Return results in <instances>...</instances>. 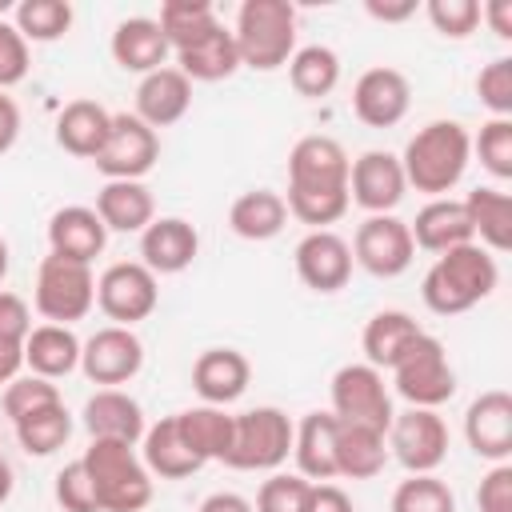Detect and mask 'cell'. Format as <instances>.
Segmentation results:
<instances>
[{
  "label": "cell",
  "mask_w": 512,
  "mask_h": 512,
  "mask_svg": "<svg viewBox=\"0 0 512 512\" xmlns=\"http://www.w3.org/2000/svg\"><path fill=\"white\" fill-rule=\"evenodd\" d=\"M108 48H112V60L124 72H140V76L164 68V60L172 52L164 32H160V24H156V16H128V20H120Z\"/></svg>",
  "instance_id": "cell-24"
},
{
  "label": "cell",
  "mask_w": 512,
  "mask_h": 512,
  "mask_svg": "<svg viewBox=\"0 0 512 512\" xmlns=\"http://www.w3.org/2000/svg\"><path fill=\"white\" fill-rule=\"evenodd\" d=\"M288 80L300 96L320 100L340 84V56L328 44H304L288 60Z\"/></svg>",
  "instance_id": "cell-37"
},
{
  "label": "cell",
  "mask_w": 512,
  "mask_h": 512,
  "mask_svg": "<svg viewBox=\"0 0 512 512\" xmlns=\"http://www.w3.org/2000/svg\"><path fill=\"white\" fill-rule=\"evenodd\" d=\"M144 448H140V460H144V468L152 472V476H160V480H184V476H192V472H200L204 468V460L180 440V428H176V416H164V420H156L152 428H144Z\"/></svg>",
  "instance_id": "cell-31"
},
{
  "label": "cell",
  "mask_w": 512,
  "mask_h": 512,
  "mask_svg": "<svg viewBox=\"0 0 512 512\" xmlns=\"http://www.w3.org/2000/svg\"><path fill=\"white\" fill-rule=\"evenodd\" d=\"M32 332V312L24 304V296L16 292H0V344H20Z\"/></svg>",
  "instance_id": "cell-50"
},
{
  "label": "cell",
  "mask_w": 512,
  "mask_h": 512,
  "mask_svg": "<svg viewBox=\"0 0 512 512\" xmlns=\"http://www.w3.org/2000/svg\"><path fill=\"white\" fill-rule=\"evenodd\" d=\"M12 24L28 44H52L72 28L68 0H20L12 8Z\"/></svg>",
  "instance_id": "cell-39"
},
{
  "label": "cell",
  "mask_w": 512,
  "mask_h": 512,
  "mask_svg": "<svg viewBox=\"0 0 512 512\" xmlns=\"http://www.w3.org/2000/svg\"><path fill=\"white\" fill-rule=\"evenodd\" d=\"M424 12L432 20V28L440 36H448V40H464L480 24V4L476 0H428Z\"/></svg>",
  "instance_id": "cell-46"
},
{
  "label": "cell",
  "mask_w": 512,
  "mask_h": 512,
  "mask_svg": "<svg viewBox=\"0 0 512 512\" xmlns=\"http://www.w3.org/2000/svg\"><path fill=\"white\" fill-rule=\"evenodd\" d=\"M156 24H160L168 48L176 52V48L192 44L196 36H204V32H208L212 24H220V20H216V8H212L208 0H164Z\"/></svg>",
  "instance_id": "cell-40"
},
{
  "label": "cell",
  "mask_w": 512,
  "mask_h": 512,
  "mask_svg": "<svg viewBox=\"0 0 512 512\" xmlns=\"http://www.w3.org/2000/svg\"><path fill=\"white\" fill-rule=\"evenodd\" d=\"M392 512H456V496L436 472H416L396 484Z\"/></svg>",
  "instance_id": "cell-41"
},
{
  "label": "cell",
  "mask_w": 512,
  "mask_h": 512,
  "mask_svg": "<svg viewBox=\"0 0 512 512\" xmlns=\"http://www.w3.org/2000/svg\"><path fill=\"white\" fill-rule=\"evenodd\" d=\"M468 224H472V240L480 248H488L492 256L512 248V196L500 188H472L464 200Z\"/></svg>",
  "instance_id": "cell-32"
},
{
  "label": "cell",
  "mask_w": 512,
  "mask_h": 512,
  "mask_svg": "<svg viewBox=\"0 0 512 512\" xmlns=\"http://www.w3.org/2000/svg\"><path fill=\"white\" fill-rule=\"evenodd\" d=\"M12 496V468H8V460L0 456V504Z\"/></svg>",
  "instance_id": "cell-57"
},
{
  "label": "cell",
  "mask_w": 512,
  "mask_h": 512,
  "mask_svg": "<svg viewBox=\"0 0 512 512\" xmlns=\"http://www.w3.org/2000/svg\"><path fill=\"white\" fill-rule=\"evenodd\" d=\"M100 512H140L152 500V472L136 456V444L92 440L80 456Z\"/></svg>",
  "instance_id": "cell-4"
},
{
  "label": "cell",
  "mask_w": 512,
  "mask_h": 512,
  "mask_svg": "<svg viewBox=\"0 0 512 512\" xmlns=\"http://www.w3.org/2000/svg\"><path fill=\"white\" fill-rule=\"evenodd\" d=\"M104 244H108V228L96 216V208L68 204V208L52 212V220H48V252L52 256L92 264L104 252Z\"/></svg>",
  "instance_id": "cell-21"
},
{
  "label": "cell",
  "mask_w": 512,
  "mask_h": 512,
  "mask_svg": "<svg viewBox=\"0 0 512 512\" xmlns=\"http://www.w3.org/2000/svg\"><path fill=\"white\" fill-rule=\"evenodd\" d=\"M464 440L480 460L504 464L512 456V396L504 388H488L468 404Z\"/></svg>",
  "instance_id": "cell-17"
},
{
  "label": "cell",
  "mask_w": 512,
  "mask_h": 512,
  "mask_svg": "<svg viewBox=\"0 0 512 512\" xmlns=\"http://www.w3.org/2000/svg\"><path fill=\"white\" fill-rule=\"evenodd\" d=\"M140 368H144V344L132 328L108 324V328H96L80 344V372L92 384L116 388V384H128Z\"/></svg>",
  "instance_id": "cell-14"
},
{
  "label": "cell",
  "mask_w": 512,
  "mask_h": 512,
  "mask_svg": "<svg viewBox=\"0 0 512 512\" xmlns=\"http://www.w3.org/2000/svg\"><path fill=\"white\" fill-rule=\"evenodd\" d=\"M476 508L480 512H512V464H492L476 488Z\"/></svg>",
  "instance_id": "cell-49"
},
{
  "label": "cell",
  "mask_w": 512,
  "mask_h": 512,
  "mask_svg": "<svg viewBox=\"0 0 512 512\" xmlns=\"http://www.w3.org/2000/svg\"><path fill=\"white\" fill-rule=\"evenodd\" d=\"M312 496V480L300 472H272L256 492V512H304Z\"/></svg>",
  "instance_id": "cell-44"
},
{
  "label": "cell",
  "mask_w": 512,
  "mask_h": 512,
  "mask_svg": "<svg viewBox=\"0 0 512 512\" xmlns=\"http://www.w3.org/2000/svg\"><path fill=\"white\" fill-rule=\"evenodd\" d=\"M388 452L408 468V476L416 472H436L448 456V424L436 408H404L392 416L388 432Z\"/></svg>",
  "instance_id": "cell-11"
},
{
  "label": "cell",
  "mask_w": 512,
  "mask_h": 512,
  "mask_svg": "<svg viewBox=\"0 0 512 512\" xmlns=\"http://www.w3.org/2000/svg\"><path fill=\"white\" fill-rule=\"evenodd\" d=\"M476 96L492 116H512V56H496L480 68Z\"/></svg>",
  "instance_id": "cell-45"
},
{
  "label": "cell",
  "mask_w": 512,
  "mask_h": 512,
  "mask_svg": "<svg viewBox=\"0 0 512 512\" xmlns=\"http://www.w3.org/2000/svg\"><path fill=\"white\" fill-rule=\"evenodd\" d=\"M248 380H252V364L236 348H208L192 364V388L200 392L204 404H216V408L240 400L248 392Z\"/></svg>",
  "instance_id": "cell-22"
},
{
  "label": "cell",
  "mask_w": 512,
  "mask_h": 512,
  "mask_svg": "<svg viewBox=\"0 0 512 512\" xmlns=\"http://www.w3.org/2000/svg\"><path fill=\"white\" fill-rule=\"evenodd\" d=\"M240 68L276 72L296 52V8L288 0H244L232 24Z\"/></svg>",
  "instance_id": "cell-5"
},
{
  "label": "cell",
  "mask_w": 512,
  "mask_h": 512,
  "mask_svg": "<svg viewBox=\"0 0 512 512\" xmlns=\"http://www.w3.org/2000/svg\"><path fill=\"white\" fill-rule=\"evenodd\" d=\"M292 432H296V424L288 420V412H280L272 404L248 408V412L232 416V448H228L224 464L240 468V472H272L288 460Z\"/></svg>",
  "instance_id": "cell-6"
},
{
  "label": "cell",
  "mask_w": 512,
  "mask_h": 512,
  "mask_svg": "<svg viewBox=\"0 0 512 512\" xmlns=\"http://www.w3.org/2000/svg\"><path fill=\"white\" fill-rule=\"evenodd\" d=\"M480 20H488L500 40H512V0H488L480 8Z\"/></svg>",
  "instance_id": "cell-53"
},
{
  "label": "cell",
  "mask_w": 512,
  "mask_h": 512,
  "mask_svg": "<svg viewBox=\"0 0 512 512\" xmlns=\"http://www.w3.org/2000/svg\"><path fill=\"white\" fill-rule=\"evenodd\" d=\"M24 368L44 380H60L80 368V340L68 324H36L24 340Z\"/></svg>",
  "instance_id": "cell-30"
},
{
  "label": "cell",
  "mask_w": 512,
  "mask_h": 512,
  "mask_svg": "<svg viewBox=\"0 0 512 512\" xmlns=\"http://www.w3.org/2000/svg\"><path fill=\"white\" fill-rule=\"evenodd\" d=\"M160 160V136L136 112H112V132L92 160L108 180H140Z\"/></svg>",
  "instance_id": "cell-13"
},
{
  "label": "cell",
  "mask_w": 512,
  "mask_h": 512,
  "mask_svg": "<svg viewBox=\"0 0 512 512\" xmlns=\"http://www.w3.org/2000/svg\"><path fill=\"white\" fill-rule=\"evenodd\" d=\"M188 108H192V80L176 64H164V68L140 76V84H136V116L152 132L184 120Z\"/></svg>",
  "instance_id": "cell-20"
},
{
  "label": "cell",
  "mask_w": 512,
  "mask_h": 512,
  "mask_svg": "<svg viewBox=\"0 0 512 512\" xmlns=\"http://www.w3.org/2000/svg\"><path fill=\"white\" fill-rule=\"evenodd\" d=\"M12 428H16V440H20V448H24L28 456H52V452H60V448L68 444V436H72V416H68L64 400H56V404H48V408L28 412V416L16 420Z\"/></svg>",
  "instance_id": "cell-38"
},
{
  "label": "cell",
  "mask_w": 512,
  "mask_h": 512,
  "mask_svg": "<svg viewBox=\"0 0 512 512\" xmlns=\"http://www.w3.org/2000/svg\"><path fill=\"white\" fill-rule=\"evenodd\" d=\"M108 132H112V112L96 100H72L56 116V144L80 160H96Z\"/></svg>",
  "instance_id": "cell-28"
},
{
  "label": "cell",
  "mask_w": 512,
  "mask_h": 512,
  "mask_svg": "<svg viewBox=\"0 0 512 512\" xmlns=\"http://www.w3.org/2000/svg\"><path fill=\"white\" fill-rule=\"evenodd\" d=\"M468 160H472V136H468V128L460 120H428L404 144L400 168H404L408 188L428 192L436 200V196H448L464 180Z\"/></svg>",
  "instance_id": "cell-3"
},
{
  "label": "cell",
  "mask_w": 512,
  "mask_h": 512,
  "mask_svg": "<svg viewBox=\"0 0 512 512\" xmlns=\"http://www.w3.org/2000/svg\"><path fill=\"white\" fill-rule=\"evenodd\" d=\"M296 276L312 292H340L352 280V248L332 228H316L296 244Z\"/></svg>",
  "instance_id": "cell-18"
},
{
  "label": "cell",
  "mask_w": 512,
  "mask_h": 512,
  "mask_svg": "<svg viewBox=\"0 0 512 512\" xmlns=\"http://www.w3.org/2000/svg\"><path fill=\"white\" fill-rule=\"evenodd\" d=\"M408 232H412V244L424 248V252H432V256H440V252H448V248H460V244H472L468 212H464V204L452 200V196L428 200V204L416 212V220L408 224Z\"/></svg>",
  "instance_id": "cell-25"
},
{
  "label": "cell",
  "mask_w": 512,
  "mask_h": 512,
  "mask_svg": "<svg viewBox=\"0 0 512 512\" xmlns=\"http://www.w3.org/2000/svg\"><path fill=\"white\" fill-rule=\"evenodd\" d=\"M496 280H500L496 256L472 240V244L448 248V252H440L432 260V268L424 272L420 296H424L428 312L460 316V312L476 308L480 300H488L496 292Z\"/></svg>",
  "instance_id": "cell-2"
},
{
  "label": "cell",
  "mask_w": 512,
  "mask_h": 512,
  "mask_svg": "<svg viewBox=\"0 0 512 512\" xmlns=\"http://www.w3.org/2000/svg\"><path fill=\"white\" fill-rule=\"evenodd\" d=\"M16 136H20V108L8 92H0V156L16 144Z\"/></svg>",
  "instance_id": "cell-52"
},
{
  "label": "cell",
  "mask_w": 512,
  "mask_h": 512,
  "mask_svg": "<svg viewBox=\"0 0 512 512\" xmlns=\"http://www.w3.org/2000/svg\"><path fill=\"white\" fill-rule=\"evenodd\" d=\"M176 428L180 440L208 464V460H224L232 448V416L216 404H200L188 412H176Z\"/></svg>",
  "instance_id": "cell-36"
},
{
  "label": "cell",
  "mask_w": 512,
  "mask_h": 512,
  "mask_svg": "<svg viewBox=\"0 0 512 512\" xmlns=\"http://www.w3.org/2000/svg\"><path fill=\"white\" fill-rule=\"evenodd\" d=\"M412 108V84L400 68L376 64L368 72H360L356 88H352V112L360 124L368 128H392L408 116Z\"/></svg>",
  "instance_id": "cell-16"
},
{
  "label": "cell",
  "mask_w": 512,
  "mask_h": 512,
  "mask_svg": "<svg viewBox=\"0 0 512 512\" xmlns=\"http://www.w3.org/2000/svg\"><path fill=\"white\" fill-rule=\"evenodd\" d=\"M388 464V440L384 432L368 424H344L336 420V476L348 480H372Z\"/></svg>",
  "instance_id": "cell-33"
},
{
  "label": "cell",
  "mask_w": 512,
  "mask_h": 512,
  "mask_svg": "<svg viewBox=\"0 0 512 512\" xmlns=\"http://www.w3.org/2000/svg\"><path fill=\"white\" fill-rule=\"evenodd\" d=\"M332 416L344 424H368L376 432H388L396 408L392 392L384 384V372L372 364H344L332 376Z\"/></svg>",
  "instance_id": "cell-9"
},
{
  "label": "cell",
  "mask_w": 512,
  "mask_h": 512,
  "mask_svg": "<svg viewBox=\"0 0 512 512\" xmlns=\"http://www.w3.org/2000/svg\"><path fill=\"white\" fill-rule=\"evenodd\" d=\"M472 152L496 180H512V116H492L488 124H480Z\"/></svg>",
  "instance_id": "cell-42"
},
{
  "label": "cell",
  "mask_w": 512,
  "mask_h": 512,
  "mask_svg": "<svg viewBox=\"0 0 512 512\" xmlns=\"http://www.w3.org/2000/svg\"><path fill=\"white\" fill-rule=\"evenodd\" d=\"M364 12L372 16V20H384V24H400V20H408V16H416V0H400V4H380V0H368L364 4Z\"/></svg>",
  "instance_id": "cell-54"
},
{
  "label": "cell",
  "mask_w": 512,
  "mask_h": 512,
  "mask_svg": "<svg viewBox=\"0 0 512 512\" xmlns=\"http://www.w3.org/2000/svg\"><path fill=\"white\" fill-rule=\"evenodd\" d=\"M96 304L112 324L132 328V324L148 320L156 312V304H160L156 276L140 260H116L96 280Z\"/></svg>",
  "instance_id": "cell-10"
},
{
  "label": "cell",
  "mask_w": 512,
  "mask_h": 512,
  "mask_svg": "<svg viewBox=\"0 0 512 512\" xmlns=\"http://www.w3.org/2000/svg\"><path fill=\"white\" fill-rule=\"evenodd\" d=\"M96 216L108 232H144L156 220V200L144 180H108L96 192Z\"/></svg>",
  "instance_id": "cell-29"
},
{
  "label": "cell",
  "mask_w": 512,
  "mask_h": 512,
  "mask_svg": "<svg viewBox=\"0 0 512 512\" xmlns=\"http://www.w3.org/2000/svg\"><path fill=\"white\" fill-rule=\"evenodd\" d=\"M228 224H232V232L240 240H272L288 224V204L272 188H248V192H240L232 200Z\"/></svg>",
  "instance_id": "cell-34"
},
{
  "label": "cell",
  "mask_w": 512,
  "mask_h": 512,
  "mask_svg": "<svg viewBox=\"0 0 512 512\" xmlns=\"http://www.w3.org/2000/svg\"><path fill=\"white\" fill-rule=\"evenodd\" d=\"M352 264H360L364 272H372L376 280H392L400 272L412 268V256H416V244H412V232L400 216L384 212V216H368L356 236H352Z\"/></svg>",
  "instance_id": "cell-12"
},
{
  "label": "cell",
  "mask_w": 512,
  "mask_h": 512,
  "mask_svg": "<svg viewBox=\"0 0 512 512\" xmlns=\"http://www.w3.org/2000/svg\"><path fill=\"white\" fill-rule=\"evenodd\" d=\"M24 368V348L20 344H0V384L16 380Z\"/></svg>",
  "instance_id": "cell-56"
},
{
  "label": "cell",
  "mask_w": 512,
  "mask_h": 512,
  "mask_svg": "<svg viewBox=\"0 0 512 512\" xmlns=\"http://www.w3.org/2000/svg\"><path fill=\"white\" fill-rule=\"evenodd\" d=\"M8 276V244H4V236H0V280Z\"/></svg>",
  "instance_id": "cell-58"
},
{
  "label": "cell",
  "mask_w": 512,
  "mask_h": 512,
  "mask_svg": "<svg viewBox=\"0 0 512 512\" xmlns=\"http://www.w3.org/2000/svg\"><path fill=\"white\" fill-rule=\"evenodd\" d=\"M56 504L64 512H100L96 492H92V480H88V472H84L80 460H72V464H64L56 472Z\"/></svg>",
  "instance_id": "cell-48"
},
{
  "label": "cell",
  "mask_w": 512,
  "mask_h": 512,
  "mask_svg": "<svg viewBox=\"0 0 512 512\" xmlns=\"http://www.w3.org/2000/svg\"><path fill=\"white\" fill-rule=\"evenodd\" d=\"M200 252V232L184 216H156L140 232V264L152 276H176L184 272Z\"/></svg>",
  "instance_id": "cell-19"
},
{
  "label": "cell",
  "mask_w": 512,
  "mask_h": 512,
  "mask_svg": "<svg viewBox=\"0 0 512 512\" xmlns=\"http://www.w3.org/2000/svg\"><path fill=\"white\" fill-rule=\"evenodd\" d=\"M196 512H256V508H252V500H244L240 492H212V496L200 500Z\"/></svg>",
  "instance_id": "cell-55"
},
{
  "label": "cell",
  "mask_w": 512,
  "mask_h": 512,
  "mask_svg": "<svg viewBox=\"0 0 512 512\" xmlns=\"http://www.w3.org/2000/svg\"><path fill=\"white\" fill-rule=\"evenodd\" d=\"M424 328L408 316V312H400V308H384V312H376L368 324H364V336H360V344H364V364H372V368H392L404 352H408V344L420 336Z\"/></svg>",
  "instance_id": "cell-35"
},
{
  "label": "cell",
  "mask_w": 512,
  "mask_h": 512,
  "mask_svg": "<svg viewBox=\"0 0 512 512\" xmlns=\"http://www.w3.org/2000/svg\"><path fill=\"white\" fill-rule=\"evenodd\" d=\"M84 428L92 440H124L136 444L144 436V408L136 396L120 388H100L84 400Z\"/></svg>",
  "instance_id": "cell-23"
},
{
  "label": "cell",
  "mask_w": 512,
  "mask_h": 512,
  "mask_svg": "<svg viewBox=\"0 0 512 512\" xmlns=\"http://www.w3.org/2000/svg\"><path fill=\"white\" fill-rule=\"evenodd\" d=\"M32 68V52H28V40L16 32V24H8L0 16V92L16 88Z\"/></svg>",
  "instance_id": "cell-47"
},
{
  "label": "cell",
  "mask_w": 512,
  "mask_h": 512,
  "mask_svg": "<svg viewBox=\"0 0 512 512\" xmlns=\"http://www.w3.org/2000/svg\"><path fill=\"white\" fill-rule=\"evenodd\" d=\"M304 512H356V508H352V496L340 484L324 480V484H312V496H308Z\"/></svg>",
  "instance_id": "cell-51"
},
{
  "label": "cell",
  "mask_w": 512,
  "mask_h": 512,
  "mask_svg": "<svg viewBox=\"0 0 512 512\" xmlns=\"http://www.w3.org/2000/svg\"><path fill=\"white\" fill-rule=\"evenodd\" d=\"M392 372V384H396V396L408 400V408H440L452 400L456 392V372L448 364V352L436 336L420 332L408 352L388 368Z\"/></svg>",
  "instance_id": "cell-7"
},
{
  "label": "cell",
  "mask_w": 512,
  "mask_h": 512,
  "mask_svg": "<svg viewBox=\"0 0 512 512\" xmlns=\"http://www.w3.org/2000/svg\"><path fill=\"white\" fill-rule=\"evenodd\" d=\"M96 304V276L92 264L64 260V256H44L36 272V312L48 324H76L92 312Z\"/></svg>",
  "instance_id": "cell-8"
},
{
  "label": "cell",
  "mask_w": 512,
  "mask_h": 512,
  "mask_svg": "<svg viewBox=\"0 0 512 512\" xmlns=\"http://www.w3.org/2000/svg\"><path fill=\"white\" fill-rule=\"evenodd\" d=\"M60 400V388H56V380H44V376H16V380H8L4 384V396H0V404H4V416L16 424V420H24L28 412H36V408H48V404H56Z\"/></svg>",
  "instance_id": "cell-43"
},
{
  "label": "cell",
  "mask_w": 512,
  "mask_h": 512,
  "mask_svg": "<svg viewBox=\"0 0 512 512\" xmlns=\"http://www.w3.org/2000/svg\"><path fill=\"white\" fill-rule=\"evenodd\" d=\"M292 456L304 480L312 484L336 480V416L308 412L292 432Z\"/></svg>",
  "instance_id": "cell-27"
},
{
  "label": "cell",
  "mask_w": 512,
  "mask_h": 512,
  "mask_svg": "<svg viewBox=\"0 0 512 512\" xmlns=\"http://www.w3.org/2000/svg\"><path fill=\"white\" fill-rule=\"evenodd\" d=\"M348 152L332 136H304L288 152V216L300 224L328 228L348 212Z\"/></svg>",
  "instance_id": "cell-1"
},
{
  "label": "cell",
  "mask_w": 512,
  "mask_h": 512,
  "mask_svg": "<svg viewBox=\"0 0 512 512\" xmlns=\"http://www.w3.org/2000/svg\"><path fill=\"white\" fill-rule=\"evenodd\" d=\"M176 68L188 76V80H204V84H216V80H228L236 68H240V52H236V40H232V28L224 24H212L204 36H196L192 44L176 48Z\"/></svg>",
  "instance_id": "cell-26"
},
{
  "label": "cell",
  "mask_w": 512,
  "mask_h": 512,
  "mask_svg": "<svg viewBox=\"0 0 512 512\" xmlns=\"http://www.w3.org/2000/svg\"><path fill=\"white\" fill-rule=\"evenodd\" d=\"M408 192L400 156L384 152V148H368L352 160L348 168V200L360 204L368 216H384L392 212Z\"/></svg>",
  "instance_id": "cell-15"
}]
</instances>
